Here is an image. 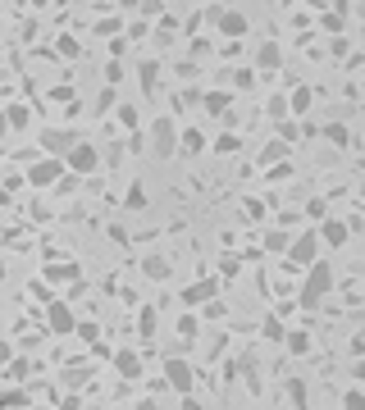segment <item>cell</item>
<instances>
[{"mask_svg": "<svg viewBox=\"0 0 365 410\" xmlns=\"http://www.w3.org/2000/svg\"><path fill=\"white\" fill-rule=\"evenodd\" d=\"M333 292V265H324V260H315L311 269H306V282H302V292H297V306L302 310H315L324 297Z\"/></svg>", "mask_w": 365, "mask_h": 410, "instance_id": "6da1fadb", "label": "cell"}, {"mask_svg": "<svg viewBox=\"0 0 365 410\" xmlns=\"http://www.w3.org/2000/svg\"><path fill=\"white\" fill-rule=\"evenodd\" d=\"M142 142L151 146L156 160H174V155H178V123L169 119V114H160V119H151V128H147Z\"/></svg>", "mask_w": 365, "mask_h": 410, "instance_id": "7a4b0ae2", "label": "cell"}, {"mask_svg": "<svg viewBox=\"0 0 365 410\" xmlns=\"http://www.w3.org/2000/svg\"><path fill=\"white\" fill-rule=\"evenodd\" d=\"M206 18H210V27H215L219 37H228V42H242V37L252 32V18H247L242 9H233V5H210Z\"/></svg>", "mask_w": 365, "mask_h": 410, "instance_id": "3957f363", "label": "cell"}, {"mask_svg": "<svg viewBox=\"0 0 365 410\" xmlns=\"http://www.w3.org/2000/svg\"><path fill=\"white\" fill-rule=\"evenodd\" d=\"M101 169V146L96 142H73V151L64 155V173H73V178H92V173Z\"/></svg>", "mask_w": 365, "mask_h": 410, "instance_id": "277c9868", "label": "cell"}, {"mask_svg": "<svg viewBox=\"0 0 365 410\" xmlns=\"http://www.w3.org/2000/svg\"><path fill=\"white\" fill-rule=\"evenodd\" d=\"M320 237H315V232H297V237H287V251H283V256H287V265H292V269H311L315 265V260H320Z\"/></svg>", "mask_w": 365, "mask_h": 410, "instance_id": "5b68a950", "label": "cell"}, {"mask_svg": "<svg viewBox=\"0 0 365 410\" xmlns=\"http://www.w3.org/2000/svg\"><path fill=\"white\" fill-rule=\"evenodd\" d=\"M37 142H42L46 160H64V155L73 151V142H78V132H73V128H42Z\"/></svg>", "mask_w": 365, "mask_h": 410, "instance_id": "8992f818", "label": "cell"}, {"mask_svg": "<svg viewBox=\"0 0 365 410\" xmlns=\"http://www.w3.org/2000/svg\"><path fill=\"white\" fill-rule=\"evenodd\" d=\"M60 178H64V160H46V155L37 164H27V173H23V182H27V187H37V192L55 187Z\"/></svg>", "mask_w": 365, "mask_h": 410, "instance_id": "52a82bcc", "label": "cell"}, {"mask_svg": "<svg viewBox=\"0 0 365 410\" xmlns=\"http://www.w3.org/2000/svg\"><path fill=\"white\" fill-rule=\"evenodd\" d=\"M315 237H320V247H329V251H338V247H347L352 242V223L347 219H320V228H315Z\"/></svg>", "mask_w": 365, "mask_h": 410, "instance_id": "ba28073f", "label": "cell"}, {"mask_svg": "<svg viewBox=\"0 0 365 410\" xmlns=\"http://www.w3.org/2000/svg\"><path fill=\"white\" fill-rule=\"evenodd\" d=\"M215 297H219V278H197V282H187V287L178 292L182 310H197V306H206V301H215Z\"/></svg>", "mask_w": 365, "mask_h": 410, "instance_id": "9c48e42d", "label": "cell"}, {"mask_svg": "<svg viewBox=\"0 0 365 410\" xmlns=\"http://www.w3.org/2000/svg\"><path fill=\"white\" fill-rule=\"evenodd\" d=\"M192 378H197V374H192V365L182 356H169L165 360V383L174 387L178 397H192Z\"/></svg>", "mask_w": 365, "mask_h": 410, "instance_id": "30bf717a", "label": "cell"}, {"mask_svg": "<svg viewBox=\"0 0 365 410\" xmlns=\"http://www.w3.org/2000/svg\"><path fill=\"white\" fill-rule=\"evenodd\" d=\"M252 73H274V68H283V46L278 42H270V37H265L261 46H256V55H252Z\"/></svg>", "mask_w": 365, "mask_h": 410, "instance_id": "8fae6325", "label": "cell"}, {"mask_svg": "<svg viewBox=\"0 0 365 410\" xmlns=\"http://www.w3.org/2000/svg\"><path fill=\"white\" fill-rule=\"evenodd\" d=\"M46 324H51V333H60V337H69L73 328H78V315H73L64 301H55V306H46Z\"/></svg>", "mask_w": 365, "mask_h": 410, "instance_id": "7c38bea8", "label": "cell"}, {"mask_svg": "<svg viewBox=\"0 0 365 410\" xmlns=\"http://www.w3.org/2000/svg\"><path fill=\"white\" fill-rule=\"evenodd\" d=\"M110 360H114V369H119L123 378H142V351L137 347H119Z\"/></svg>", "mask_w": 365, "mask_h": 410, "instance_id": "4fadbf2b", "label": "cell"}, {"mask_svg": "<svg viewBox=\"0 0 365 410\" xmlns=\"http://www.w3.org/2000/svg\"><path fill=\"white\" fill-rule=\"evenodd\" d=\"M142 273H147L151 282H169L174 278V265H169V256H156V251H151V256H142Z\"/></svg>", "mask_w": 365, "mask_h": 410, "instance_id": "5bb4252c", "label": "cell"}, {"mask_svg": "<svg viewBox=\"0 0 365 410\" xmlns=\"http://www.w3.org/2000/svg\"><path fill=\"white\" fill-rule=\"evenodd\" d=\"M347 14H352V5H333V9H320V27L329 37H342V27H347Z\"/></svg>", "mask_w": 365, "mask_h": 410, "instance_id": "9a60e30c", "label": "cell"}, {"mask_svg": "<svg viewBox=\"0 0 365 410\" xmlns=\"http://www.w3.org/2000/svg\"><path fill=\"white\" fill-rule=\"evenodd\" d=\"M160 73H165V68H160V60H142L137 64V82H142V92H156V87H160Z\"/></svg>", "mask_w": 365, "mask_h": 410, "instance_id": "2e32d148", "label": "cell"}, {"mask_svg": "<svg viewBox=\"0 0 365 410\" xmlns=\"http://www.w3.org/2000/svg\"><path fill=\"white\" fill-rule=\"evenodd\" d=\"M283 347H287V356H311V333L306 328H287Z\"/></svg>", "mask_w": 365, "mask_h": 410, "instance_id": "e0dca14e", "label": "cell"}, {"mask_svg": "<svg viewBox=\"0 0 365 410\" xmlns=\"http://www.w3.org/2000/svg\"><path fill=\"white\" fill-rule=\"evenodd\" d=\"M287 96V114H306L315 105V92L311 87H297V92H283Z\"/></svg>", "mask_w": 365, "mask_h": 410, "instance_id": "ac0fdd59", "label": "cell"}, {"mask_svg": "<svg viewBox=\"0 0 365 410\" xmlns=\"http://www.w3.org/2000/svg\"><path fill=\"white\" fill-rule=\"evenodd\" d=\"M178 151L182 155H201L206 151V137H201L197 128H178Z\"/></svg>", "mask_w": 365, "mask_h": 410, "instance_id": "d6986e66", "label": "cell"}, {"mask_svg": "<svg viewBox=\"0 0 365 410\" xmlns=\"http://www.w3.org/2000/svg\"><path fill=\"white\" fill-rule=\"evenodd\" d=\"M324 142H333V146H342V151H347V146H357V137H352L347 123H324Z\"/></svg>", "mask_w": 365, "mask_h": 410, "instance_id": "ffe728a7", "label": "cell"}, {"mask_svg": "<svg viewBox=\"0 0 365 410\" xmlns=\"http://www.w3.org/2000/svg\"><path fill=\"white\" fill-rule=\"evenodd\" d=\"M201 105H206L210 114H228V105H233V92H206V96H201Z\"/></svg>", "mask_w": 365, "mask_h": 410, "instance_id": "44dd1931", "label": "cell"}, {"mask_svg": "<svg viewBox=\"0 0 365 410\" xmlns=\"http://www.w3.org/2000/svg\"><path fill=\"white\" fill-rule=\"evenodd\" d=\"M5 114V128H27V123H32V110H27V105H9V110H0Z\"/></svg>", "mask_w": 365, "mask_h": 410, "instance_id": "7402d4cb", "label": "cell"}, {"mask_svg": "<svg viewBox=\"0 0 365 410\" xmlns=\"http://www.w3.org/2000/svg\"><path fill=\"white\" fill-rule=\"evenodd\" d=\"M123 205H128V210H147V182H128V192H123Z\"/></svg>", "mask_w": 365, "mask_h": 410, "instance_id": "603a6c76", "label": "cell"}, {"mask_svg": "<svg viewBox=\"0 0 365 410\" xmlns=\"http://www.w3.org/2000/svg\"><path fill=\"white\" fill-rule=\"evenodd\" d=\"M197 333H201V319L192 315V310H182V315H178V337H187V342H192Z\"/></svg>", "mask_w": 365, "mask_h": 410, "instance_id": "cb8c5ba5", "label": "cell"}, {"mask_svg": "<svg viewBox=\"0 0 365 410\" xmlns=\"http://www.w3.org/2000/svg\"><path fill=\"white\" fill-rule=\"evenodd\" d=\"M265 110H270V119H278V123H287V96H283V92H274L270 101H265Z\"/></svg>", "mask_w": 365, "mask_h": 410, "instance_id": "d4e9b609", "label": "cell"}, {"mask_svg": "<svg viewBox=\"0 0 365 410\" xmlns=\"http://www.w3.org/2000/svg\"><path fill=\"white\" fill-rule=\"evenodd\" d=\"M96 32H101V37H119V32H123V18H119V14L96 18Z\"/></svg>", "mask_w": 365, "mask_h": 410, "instance_id": "484cf974", "label": "cell"}, {"mask_svg": "<svg viewBox=\"0 0 365 410\" xmlns=\"http://www.w3.org/2000/svg\"><path fill=\"white\" fill-rule=\"evenodd\" d=\"M287 402L297 410H306V378H287Z\"/></svg>", "mask_w": 365, "mask_h": 410, "instance_id": "4316f807", "label": "cell"}, {"mask_svg": "<svg viewBox=\"0 0 365 410\" xmlns=\"http://www.w3.org/2000/svg\"><path fill=\"white\" fill-rule=\"evenodd\" d=\"M237 146H242V137H237V132H219V137H215V151H219V155H233Z\"/></svg>", "mask_w": 365, "mask_h": 410, "instance_id": "83f0119b", "label": "cell"}, {"mask_svg": "<svg viewBox=\"0 0 365 410\" xmlns=\"http://www.w3.org/2000/svg\"><path fill=\"white\" fill-rule=\"evenodd\" d=\"M46 278H51V282H69V278H78V265H51Z\"/></svg>", "mask_w": 365, "mask_h": 410, "instance_id": "f1b7e54d", "label": "cell"}, {"mask_svg": "<svg viewBox=\"0 0 365 410\" xmlns=\"http://www.w3.org/2000/svg\"><path fill=\"white\" fill-rule=\"evenodd\" d=\"M342 410H365V392H361L357 383H352L347 392H342Z\"/></svg>", "mask_w": 365, "mask_h": 410, "instance_id": "f546056e", "label": "cell"}, {"mask_svg": "<svg viewBox=\"0 0 365 410\" xmlns=\"http://www.w3.org/2000/svg\"><path fill=\"white\" fill-rule=\"evenodd\" d=\"M261 337H270V342H283V324H278V315H265V324H261Z\"/></svg>", "mask_w": 365, "mask_h": 410, "instance_id": "4dcf8cb0", "label": "cell"}, {"mask_svg": "<svg viewBox=\"0 0 365 410\" xmlns=\"http://www.w3.org/2000/svg\"><path fill=\"white\" fill-rule=\"evenodd\" d=\"M224 315H228V306L215 297V301H206V306H201V315H197V319H224Z\"/></svg>", "mask_w": 365, "mask_h": 410, "instance_id": "1f68e13d", "label": "cell"}, {"mask_svg": "<svg viewBox=\"0 0 365 410\" xmlns=\"http://www.w3.org/2000/svg\"><path fill=\"white\" fill-rule=\"evenodd\" d=\"M283 155H287V146H283V142H270V146L261 151V164H274V160H283Z\"/></svg>", "mask_w": 365, "mask_h": 410, "instance_id": "d6a6232c", "label": "cell"}, {"mask_svg": "<svg viewBox=\"0 0 365 410\" xmlns=\"http://www.w3.org/2000/svg\"><path fill=\"white\" fill-rule=\"evenodd\" d=\"M119 123H123V128H137V123H142L137 105H119Z\"/></svg>", "mask_w": 365, "mask_h": 410, "instance_id": "836d02e7", "label": "cell"}, {"mask_svg": "<svg viewBox=\"0 0 365 410\" xmlns=\"http://www.w3.org/2000/svg\"><path fill=\"white\" fill-rule=\"evenodd\" d=\"M306 214H311V219H329V205H324V197H311V201H306Z\"/></svg>", "mask_w": 365, "mask_h": 410, "instance_id": "e575fe53", "label": "cell"}, {"mask_svg": "<svg viewBox=\"0 0 365 410\" xmlns=\"http://www.w3.org/2000/svg\"><path fill=\"white\" fill-rule=\"evenodd\" d=\"M233 87H237V92H247V87H256V73H252V68H237V73H233Z\"/></svg>", "mask_w": 365, "mask_h": 410, "instance_id": "d590c367", "label": "cell"}, {"mask_svg": "<svg viewBox=\"0 0 365 410\" xmlns=\"http://www.w3.org/2000/svg\"><path fill=\"white\" fill-rule=\"evenodd\" d=\"M265 251H287V232H265Z\"/></svg>", "mask_w": 365, "mask_h": 410, "instance_id": "8d00e7d4", "label": "cell"}, {"mask_svg": "<svg viewBox=\"0 0 365 410\" xmlns=\"http://www.w3.org/2000/svg\"><path fill=\"white\" fill-rule=\"evenodd\" d=\"M137 328H142V333H156V310H142V315H137Z\"/></svg>", "mask_w": 365, "mask_h": 410, "instance_id": "74e56055", "label": "cell"}, {"mask_svg": "<svg viewBox=\"0 0 365 410\" xmlns=\"http://www.w3.org/2000/svg\"><path fill=\"white\" fill-rule=\"evenodd\" d=\"M347 51H352L347 37H329V55H333V60H338V55H347Z\"/></svg>", "mask_w": 365, "mask_h": 410, "instance_id": "f35d334b", "label": "cell"}, {"mask_svg": "<svg viewBox=\"0 0 365 410\" xmlns=\"http://www.w3.org/2000/svg\"><path fill=\"white\" fill-rule=\"evenodd\" d=\"M197 101H201V96L187 87V92H178V96H174V110H187V105H197Z\"/></svg>", "mask_w": 365, "mask_h": 410, "instance_id": "ab89813d", "label": "cell"}, {"mask_svg": "<svg viewBox=\"0 0 365 410\" xmlns=\"http://www.w3.org/2000/svg\"><path fill=\"white\" fill-rule=\"evenodd\" d=\"M27 397L23 392H0V410H14V406H23Z\"/></svg>", "mask_w": 365, "mask_h": 410, "instance_id": "60d3db41", "label": "cell"}, {"mask_svg": "<svg viewBox=\"0 0 365 410\" xmlns=\"http://www.w3.org/2000/svg\"><path fill=\"white\" fill-rule=\"evenodd\" d=\"M110 242H119V247H128V228H123V223H110Z\"/></svg>", "mask_w": 365, "mask_h": 410, "instance_id": "b9f144b4", "label": "cell"}, {"mask_svg": "<svg viewBox=\"0 0 365 410\" xmlns=\"http://www.w3.org/2000/svg\"><path fill=\"white\" fill-rule=\"evenodd\" d=\"M73 333H78L82 342H96V333H101V328H96V324H78V328H73Z\"/></svg>", "mask_w": 365, "mask_h": 410, "instance_id": "7bdbcfd3", "label": "cell"}, {"mask_svg": "<svg viewBox=\"0 0 365 410\" xmlns=\"http://www.w3.org/2000/svg\"><path fill=\"white\" fill-rule=\"evenodd\" d=\"M60 55H64V60H78V42H69V37H64V42H60Z\"/></svg>", "mask_w": 365, "mask_h": 410, "instance_id": "ee69618b", "label": "cell"}, {"mask_svg": "<svg viewBox=\"0 0 365 410\" xmlns=\"http://www.w3.org/2000/svg\"><path fill=\"white\" fill-rule=\"evenodd\" d=\"M287 23H292V27H306V23H311V14H306V9H292V18H287Z\"/></svg>", "mask_w": 365, "mask_h": 410, "instance_id": "f6af8a7d", "label": "cell"}, {"mask_svg": "<svg viewBox=\"0 0 365 410\" xmlns=\"http://www.w3.org/2000/svg\"><path fill=\"white\" fill-rule=\"evenodd\" d=\"M178 410H206V406H201L197 397H182V406H178Z\"/></svg>", "mask_w": 365, "mask_h": 410, "instance_id": "bcb514c9", "label": "cell"}, {"mask_svg": "<svg viewBox=\"0 0 365 410\" xmlns=\"http://www.w3.org/2000/svg\"><path fill=\"white\" fill-rule=\"evenodd\" d=\"M9 356H14V351H9V342H0V365H5Z\"/></svg>", "mask_w": 365, "mask_h": 410, "instance_id": "7dc6e473", "label": "cell"}, {"mask_svg": "<svg viewBox=\"0 0 365 410\" xmlns=\"http://www.w3.org/2000/svg\"><path fill=\"white\" fill-rule=\"evenodd\" d=\"M0 137H5V114H0Z\"/></svg>", "mask_w": 365, "mask_h": 410, "instance_id": "c3c4849f", "label": "cell"}, {"mask_svg": "<svg viewBox=\"0 0 365 410\" xmlns=\"http://www.w3.org/2000/svg\"><path fill=\"white\" fill-rule=\"evenodd\" d=\"M0 278H5V265H0Z\"/></svg>", "mask_w": 365, "mask_h": 410, "instance_id": "681fc988", "label": "cell"}]
</instances>
